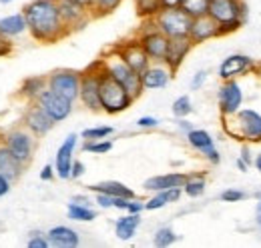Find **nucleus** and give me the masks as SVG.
I'll return each mask as SVG.
<instances>
[{
  "label": "nucleus",
  "instance_id": "1",
  "mask_svg": "<svg viewBox=\"0 0 261 248\" xmlns=\"http://www.w3.org/2000/svg\"><path fill=\"white\" fill-rule=\"evenodd\" d=\"M22 14L27 18L29 32L38 42L53 44L70 34L63 22L57 0H33L22 8Z\"/></svg>",
  "mask_w": 261,
  "mask_h": 248
},
{
  "label": "nucleus",
  "instance_id": "2",
  "mask_svg": "<svg viewBox=\"0 0 261 248\" xmlns=\"http://www.w3.org/2000/svg\"><path fill=\"white\" fill-rule=\"evenodd\" d=\"M207 14L219 24L221 36H227L245 24L247 4L243 0H209Z\"/></svg>",
  "mask_w": 261,
  "mask_h": 248
},
{
  "label": "nucleus",
  "instance_id": "3",
  "mask_svg": "<svg viewBox=\"0 0 261 248\" xmlns=\"http://www.w3.org/2000/svg\"><path fill=\"white\" fill-rule=\"evenodd\" d=\"M98 60L102 64V70H105L111 78H115L121 86H125V90H127L135 100L145 92V90H143V84H141V74H137L129 64L121 58V54L117 52V48L107 50Z\"/></svg>",
  "mask_w": 261,
  "mask_h": 248
},
{
  "label": "nucleus",
  "instance_id": "4",
  "mask_svg": "<svg viewBox=\"0 0 261 248\" xmlns=\"http://www.w3.org/2000/svg\"><path fill=\"white\" fill-rule=\"evenodd\" d=\"M135 98L130 96L125 86H121L115 78H111L105 70L100 76V110L107 114H121L133 106Z\"/></svg>",
  "mask_w": 261,
  "mask_h": 248
},
{
  "label": "nucleus",
  "instance_id": "5",
  "mask_svg": "<svg viewBox=\"0 0 261 248\" xmlns=\"http://www.w3.org/2000/svg\"><path fill=\"white\" fill-rule=\"evenodd\" d=\"M233 126H225V132L237 140L261 142V114L253 108H239L233 116Z\"/></svg>",
  "mask_w": 261,
  "mask_h": 248
},
{
  "label": "nucleus",
  "instance_id": "6",
  "mask_svg": "<svg viewBox=\"0 0 261 248\" xmlns=\"http://www.w3.org/2000/svg\"><path fill=\"white\" fill-rule=\"evenodd\" d=\"M100 76H102V64L95 60L81 76V90L79 100L83 106H87L93 112H100Z\"/></svg>",
  "mask_w": 261,
  "mask_h": 248
},
{
  "label": "nucleus",
  "instance_id": "7",
  "mask_svg": "<svg viewBox=\"0 0 261 248\" xmlns=\"http://www.w3.org/2000/svg\"><path fill=\"white\" fill-rule=\"evenodd\" d=\"M2 144L16 156L24 166L33 160L34 148H36V136L29 128L20 126V128H12L2 136Z\"/></svg>",
  "mask_w": 261,
  "mask_h": 248
},
{
  "label": "nucleus",
  "instance_id": "8",
  "mask_svg": "<svg viewBox=\"0 0 261 248\" xmlns=\"http://www.w3.org/2000/svg\"><path fill=\"white\" fill-rule=\"evenodd\" d=\"M143 22L145 24L141 26V30L137 34V40L141 42L143 50L147 52L151 62H163L165 54H167V46H169V38L155 26V20H143Z\"/></svg>",
  "mask_w": 261,
  "mask_h": 248
},
{
  "label": "nucleus",
  "instance_id": "9",
  "mask_svg": "<svg viewBox=\"0 0 261 248\" xmlns=\"http://www.w3.org/2000/svg\"><path fill=\"white\" fill-rule=\"evenodd\" d=\"M153 20H155V26L163 32L167 38H177V36H189L193 18L189 14H185L181 8H163Z\"/></svg>",
  "mask_w": 261,
  "mask_h": 248
},
{
  "label": "nucleus",
  "instance_id": "10",
  "mask_svg": "<svg viewBox=\"0 0 261 248\" xmlns=\"http://www.w3.org/2000/svg\"><path fill=\"white\" fill-rule=\"evenodd\" d=\"M81 76H83V72H79V70L59 68V70H55L46 76V86L57 94L76 102L79 100V90H81Z\"/></svg>",
  "mask_w": 261,
  "mask_h": 248
},
{
  "label": "nucleus",
  "instance_id": "11",
  "mask_svg": "<svg viewBox=\"0 0 261 248\" xmlns=\"http://www.w3.org/2000/svg\"><path fill=\"white\" fill-rule=\"evenodd\" d=\"M36 104L55 120V122H63L70 116L72 112V100H68L65 96L57 94L55 90H50L48 86L42 90V94L36 98Z\"/></svg>",
  "mask_w": 261,
  "mask_h": 248
},
{
  "label": "nucleus",
  "instance_id": "12",
  "mask_svg": "<svg viewBox=\"0 0 261 248\" xmlns=\"http://www.w3.org/2000/svg\"><path fill=\"white\" fill-rule=\"evenodd\" d=\"M217 104L223 118L233 116L243 104V90L237 80H223L217 90Z\"/></svg>",
  "mask_w": 261,
  "mask_h": 248
},
{
  "label": "nucleus",
  "instance_id": "13",
  "mask_svg": "<svg viewBox=\"0 0 261 248\" xmlns=\"http://www.w3.org/2000/svg\"><path fill=\"white\" fill-rule=\"evenodd\" d=\"M173 76H175V70H171L165 62H151L141 72L143 90H161V88H167L169 82L173 80Z\"/></svg>",
  "mask_w": 261,
  "mask_h": 248
},
{
  "label": "nucleus",
  "instance_id": "14",
  "mask_svg": "<svg viewBox=\"0 0 261 248\" xmlns=\"http://www.w3.org/2000/svg\"><path fill=\"white\" fill-rule=\"evenodd\" d=\"M57 2H59V10H61L63 22H65L66 28H68V32L81 30L93 18L91 16V10L85 8V6H81L74 0H57Z\"/></svg>",
  "mask_w": 261,
  "mask_h": 248
},
{
  "label": "nucleus",
  "instance_id": "15",
  "mask_svg": "<svg viewBox=\"0 0 261 248\" xmlns=\"http://www.w3.org/2000/svg\"><path fill=\"white\" fill-rule=\"evenodd\" d=\"M253 68H255V60L253 58H249L247 54L235 52V54H229L227 58L221 60L219 68H217V74H219L221 80H237L239 76L247 74Z\"/></svg>",
  "mask_w": 261,
  "mask_h": 248
},
{
  "label": "nucleus",
  "instance_id": "16",
  "mask_svg": "<svg viewBox=\"0 0 261 248\" xmlns=\"http://www.w3.org/2000/svg\"><path fill=\"white\" fill-rule=\"evenodd\" d=\"M55 124L57 122H55L36 102H29V106H27V110H24V114H22V126H24V128H29L34 136L40 138V136L48 134Z\"/></svg>",
  "mask_w": 261,
  "mask_h": 248
},
{
  "label": "nucleus",
  "instance_id": "17",
  "mask_svg": "<svg viewBox=\"0 0 261 248\" xmlns=\"http://www.w3.org/2000/svg\"><path fill=\"white\" fill-rule=\"evenodd\" d=\"M79 144L76 134H68L65 140L61 142L57 154H55V172L61 180H70V166L74 162V150Z\"/></svg>",
  "mask_w": 261,
  "mask_h": 248
},
{
  "label": "nucleus",
  "instance_id": "18",
  "mask_svg": "<svg viewBox=\"0 0 261 248\" xmlns=\"http://www.w3.org/2000/svg\"><path fill=\"white\" fill-rule=\"evenodd\" d=\"M115 48H117V52L121 54V58L127 62L137 74H141V72L151 64V58L147 56V52L143 50V46H141V42H139L137 38L125 40V42L117 44Z\"/></svg>",
  "mask_w": 261,
  "mask_h": 248
},
{
  "label": "nucleus",
  "instance_id": "19",
  "mask_svg": "<svg viewBox=\"0 0 261 248\" xmlns=\"http://www.w3.org/2000/svg\"><path fill=\"white\" fill-rule=\"evenodd\" d=\"M185 136H187V142L191 144V148H195L197 152H201L211 164H219V162H221V154H219V150L215 148V140H213V136H211L207 130L193 128V130H189Z\"/></svg>",
  "mask_w": 261,
  "mask_h": 248
},
{
  "label": "nucleus",
  "instance_id": "20",
  "mask_svg": "<svg viewBox=\"0 0 261 248\" xmlns=\"http://www.w3.org/2000/svg\"><path fill=\"white\" fill-rule=\"evenodd\" d=\"M221 30H219V24L209 16V14H203V16H197L191 20V28H189V38L193 44H203V42H209L213 38H219Z\"/></svg>",
  "mask_w": 261,
  "mask_h": 248
},
{
  "label": "nucleus",
  "instance_id": "21",
  "mask_svg": "<svg viewBox=\"0 0 261 248\" xmlns=\"http://www.w3.org/2000/svg\"><path fill=\"white\" fill-rule=\"evenodd\" d=\"M195 44L191 42L189 36H177V38H169V46H167V54H165V64L171 70H179V66L185 62V58L189 56L191 48Z\"/></svg>",
  "mask_w": 261,
  "mask_h": 248
},
{
  "label": "nucleus",
  "instance_id": "22",
  "mask_svg": "<svg viewBox=\"0 0 261 248\" xmlns=\"http://www.w3.org/2000/svg\"><path fill=\"white\" fill-rule=\"evenodd\" d=\"M46 236H48L50 246H55V248H76L81 244L79 232H76L74 228H70V226H65V224L53 226V228L46 232Z\"/></svg>",
  "mask_w": 261,
  "mask_h": 248
},
{
  "label": "nucleus",
  "instance_id": "23",
  "mask_svg": "<svg viewBox=\"0 0 261 248\" xmlns=\"http://www.w3.org/2000/svg\"><path fill=\"white\" fill-rule=\"evenodd\" d=\"M185 176L183 172H167V174H157V176H151L143 182V188L149 190V192H159V190H167V188H175V186H183L185 182Z\"/></svg>",
  "mask_w": 261,
  "mask_h": 248
},
{
  "label": "nucleus",
  "instance_id": "24",
  "mask_svg": "<svg viewBox=\"0 0 261 248\" xmlns=\"http://www.w3.org/2000/svg\"><path fill=\"white\" fill-rule=\"evenodd\" d=\"M22 168H24V164L0 142V172H2L10 182H14V180L20 178Z\"/></svg>",
  "mask_w": 261,
  "mask_h": 248
},
{
  "label": "nucleus",
  "instance_id": "25",
  "mask_svg": "<svg viewBox=\"0 0 261 248\" xmlns=\"http://www.w3.org/2000/svg\"><path fill=\"white\" fill-rule=\"evenodd\" d=\"M0 32H2L6 38H16V36L29 32L24 14H22V12H16V14H8V16H4V18H0Z\"/></svg>",
  "mask_w": 261,
  "mask_h": 248
},
{
  "label": "nucleus",
  "instance_id": "26",
  "mask_svg": "<svg viewBox=\"0 0 261 248\" xmlns=\"http://www.w3.org/2000/svg\"><path fill=\"white\" fill-rule=\"evenodd\" d=\"M183 194V188L181 186H175V188H167V190H159V192H153V196L145 202V210H159L171 202H177Z\"/></svg>",
  "mask_w": 261,
  "mask_h": 248
},
{
  "label": "nucleus",
  "instance_id": "27",
  "mask_svg": "<svg viewBox=\"0 0 261 248\" xmlns=\"http://www.w3.org/2000/svg\"><path fill=\"white\" fill-rule=\"evenodd\" d=\"M139 226H141V214H130V212H127L125 216L117 218V222H115V234H117L119 240H125L127 242V240H130L137 234Z\"/></svg>",
  "mask_w": 261,
  "mask_h": 248
},
{
  "label": "nucleus",
  "instance_id": "28",
  "mask_svg": "<svg viewBox=\"0 0 261 248\" xmlns=\"http://www.w3.org/2000/svg\"><path fill=\"white\" fill-rule=\"evenodd\" d=\"M89 190H93L95 194L102 192V194H109V196H125V198H135V190H130L127 184L119 182V180H105V182H97V184H91Z\"/></svg>",
  "mask_w": 261,
  "mask_h": 248
},
{
  "label": "nucleus",
  "instance_id": "29",
  "mask_svg": "<svg viewBox=\"0 0 261 248\" xmlns=\"http://www.w3.org/2000/svg\"><path fill=\"white\" fill-rule=\"evenodd\" d=\"M46 88V76H31L22 82L20 86V96L27 102H36V98L42 94V90Z\"/></svg>",
  "mask_w": 261,
  "mask_h": 248
},
{
  "label": "nucleus",
  "instance_id": "30",
  "mask_svg": "<svg viewBox=\"0 0 261 248\" xmlns=\"http://www.w3.org/2000/svg\"><path fill=\"white\" fill-rule=\"evenodd\" d=\"M183 192L189 196V198H199L205 194V188H207V176L203 172H193V174H187L185 176V182H183Z\"/></svg>",
  "mask_w": 261,
  "mask_h": 248
},
{
  "label": "nucleus",
  "instance_id": "31",
  "mask_svg": "<svg viewBox=\"0 0 261 248\" xmlns=\"http://www.w3.org/2000/svg\"><path fill=\"white\" fill-rule=\"evenodd\" d=\"M135 10L141 20H153L163 10V4L161 0H135Z\"/></svg>",
  "mask_w": 261,
  "mask_h": 248
},
{
  "label": "nucleus",
  "instance_id": "32",
  "mask_svg": "<svg viewBox=\"0 0 261 248\" xmlns=\"http://www.w3.org/2000/svg\"><path fill=\"white\" fill-rule=\"evenodd\" d=\"M66 212H68V218L74 222H93L97 218V210L93 206H83L76 202H68Z\"/></svg>",
  "mask_w": 261,
  "mask_h": 248
},
{
  "label": "nucleus",
  "instance_id": "33",
  "mask_svg": "<svg viewBox=\"0 0 261 248\" xmlns=\"http://www.w3.org/2000/svg\"><path fill=\"white\" fill-rule=\"evenodd\" d=\"M121 4H123V0H93L91 16H93V18L109 16V14H113Z\"/></svg>",
  "mask_w": 261,
  "mask_h": 248
},
{
  "label": "nucleus",
  "instance_id": "34",
  "mask_svg": "<svg viewBox=\"0 0 261 248\" xmlns=\"http://www.w3.org/2000/svg\"><path fill=\"white\" fill-rule=\"evenodd\" d=\"M179 8H181L185 14H189L191 18H197V16L207 14V10H209V0H181Z\"/></svg>",
  "mask_w": 261,
  "mask_h": 248
},
{
  "label": "nucleus",
  "instance_id": "35",
  "mask_svg": "<svg viewBox=\"0 0 261 248\" xmlns=\"http://www.w3.org/2000/svg\"><path fill=\"white\" fill-rule=\"evenodd\" d=\"M171 112H173L175 118H187V116L193 112V102H191V98H189L187 94L175 98V100H173V106H171Z\"/></svg>",
  "mask_w": 261,
  "mask_h": 248
},
{
  "label": "nucleus",
  "instance_id": "36",
  "mask_svg": "<svg viewBox=\"0 0 261 248\" xmlns=\"http://www.w3.org/2000/svg\"><path fill=\"white\" fill-rule=\"evenodd\" d=\"M175 242H177V234H175V230L169 228V226H161V228L155 232V236H153V244L157 248H167V246H171V244H175Z\"/></svg>",
  "mask_w": 261,
  "mask_h": 248
},
{
  "label": "nucleus",
  "instance_id": "37",
  "mask_svg": "<svg viewBox=\"0 0 261 248\" xmlns=\"http://www.w3.org/2000/svg\"><path fill=\"white\" fill-rule=\"evenodd\" d=\"M113 148V140L109 138H100V140H85L83 150L91 152V154H107Z\"/></svg>",
  "mask_w": 261,
  "mask_h": 248
},
{
  "label": "nucleus",
  "instance_id": "38",
  "mask_svg": "<svg viewBox=\"0 0 261 248\" xmlns=\"http://www.w3.org/2000/svg\"><path fill=\"white\" fill-rule=\"evenodd\" d=\"M113 132H115L113 126H93V128H85L81 136L85 140H100V138H109Z\"/></svg>",
  "mask_w": 261,
  "mask_h": 248
},
{
  "label": "nucleus",
  "instance_id": "39",
  "mask_svg": "<svg viewBox=\"0 0 261 248\" xmlns=\"http://www.w3.org/2000/svg\"><path fill=\"white\" fill-rule=\"evenodd\" d=\"M27 246L29 248H48L50 246V242H48V236H46V234H42V232H31Z\"/></svg>",
  "mask_w": 261,
  "mask_h": 248
},
{
  "label": "nucleus",
  "instance_id": "40",
  "mask_svg": "<svg viewBox=\"0 0 261 248\" xmlns=\"http://www.w3.org/2000/svg\"><path fill=\"white\" fill-rule=\"evenodd\" d=\"M245 198V192L243 190H237V188H227L221 192V200L223 202H241Z\"/></svg>",
  "mask_w": 261,
  "mask_h": 248
},
{
  "label": "nucleus",
  "instance_id": "41",
  "mask_svg": "<svg viewBox=\"0 0 261 248\" xmlns=\"http://www.w3.org/2000/svg\"><path fill=\"white\" fill-rule=\"evenodd\" d=\"M143 210H145V202H143V200H139L137 196H135V198H129V202H127V210H125V212L141 214Z\"/></svg>",
  "mask_w": 261,
  "mask_h": 248
},
{
  "label": "nucleus",
  "instance_id": "42",
  "mask_svg": "<svg viewBox=\"0 0 261 248\" xmlns=\"http://www.w3.org/2000/svg\"><path fill=\"white\" fill-rule=\"evenodd\" d=\"M207 70H197L195 74H193V78H191V90H199L203 84H205V80H207Z\"/></svg>",
  "mask_w": 261,
  "mask_h": 248
},
{
  "label": "nucleus",
  "instance_id": "43",
  "mask_svg": "<svg viewBox=\"0 0 261 248\" xmlns=\"http://www.w3.org/2000/svg\"><path fill=\"white\" fill-rule=\"evenodd\" d=\"M95 202H97L98 208H113L115 196H109V194H102V192H97V196H95Z\"/></svg>",
  "mask_w": 261,
  "mask_h": 248
},
{
  "label": "nucleus",
  "instance_id": "44",
  "mask_svg": "<svg viewBox=\"0 0 261 248\" xmlns=\"http://www.w3.org/2000/svg\"><path fill=\"white\" fill-rule=\"evenodd\" d=\"M137 126L143 128V130L157 128V126H159V118H155V116H141V118L137 120Z\"/></svg>",
  "mask_w": 261,
  "mask_h": 248
},
{
  "label": "nucleus",
  "instance_id": "45",
  "mask_svg": "<svg viewBox=\"0 0 261 248\" xmlns=\"http://www.w3.org/2000/svg\"><path fill=\"white\" fill-rule=\"evenodd\" d=\"M85 164L81 162V160H74L72 162V166H70V180H79L83 174H85Z\"/></svg>",
  "mask_w": 261,
  "mask_h": 248
},
{
  "label": "nucleus",
  "instance_id": "46",
  "mask_svg": "<svg viewBox=\"0 0 261 248\" xmlns=\"http://www.w3.org/2000/svg\"><path fill=\"white\" fill-rule=\"evenodd\" d=\"M12 52V42H10V38H6L2 32H0V58L2 56H8Z\"/></svg>",
  "mask_w": 261,
  "mask_h": 248
},
{
  "label": "nucleus",
  "instance_id": "47",
  "mask_svg": "<svg viewBox=\"0 0 261 248\" xmlns=\"http://www.w3.org/2000/svg\"><path fill=\"white\" fill-rule=\"evenodd\" d=\"M55 176H57V172H55V164H46V166H42V170H40V180L50 182Z\"/></svg>",
  "mask_w": 261,
  "mask_h": 248
},
{
  "label": "nucleus",
  "instance_id": "48",
  "mask_svg": "<svg viewBox=\"0 0 261 248\" xmlns=\"http://www.w3.org/2000/svg\"><path fill=\"white\" fill-rule=\"evenodd\" d=\"M10 184H12V182H10V180L0 172V198H2V196H6V194L10 192Z\"/></svg>",
  "mask_w": 261,
  "mask_h": 248
},
{
  "label": "nucleus",
  "instance_id": "49",
  "mask_svg": "<svg viewBox=\"0 0 261 248\" xmlns=\"http://www.w3.org/2000/svg\"><path fill=\"white\" fill-rule=\"evenodd\" d=\"M239 158H241V160H243L247 166H251V164H253V154H251V150H249V146H247V144L241 148V154H239Z\"/></svg>",
  "mask_w": 261,
  "mask_h": 248
},
{
  "label": "nucleus",
  "instance_id": "50",
  "mask_svg": "<svg viewBox=\"0 0 261 248\" xmlns=\"http://www.w3.org/2000/svg\"><path fill=\"white\" fill-rule=\"evenodd\" d=\"M255 224L261 232V192L257 194V204H255Z\"/></svg>",
  "mask_w": 261,
  "mask_h": 248
},
{
  "label": "nucleus",
  "instance_id": "51",
  "mask_svg": "<svg viewBox=\"0 0 261 248\" xmlns=\"http://www.w3.org/2000/svg\"><path fill=\"white\" fill-rule=\"evenodd\" d=\"M177 126H179V130H181V132H185V134H187L189 130H193V124L189 122L187 118H179V122H177Z\"/></svg>",
  "mask_w": 261,
  "mask_h": 248
},
{
  "label": "nucleus",
  "instance_id": "52",
  "mask_svg": "<svg viewBox=\"0 0 261 248\" xmlns=\"http://www.w3.org/2000/svg\"><path fill=\"white\" fill-rule=\"evenodd\" d=\"M70 202H76V204H83V206H91V200H89L87 196H83V194L72 196V198H70Z\"/></svg>",
  "mask_w": 261,
  "mask_h": 248
},
{
  "label": "nucleus",
  "instance_id": "53",
  "mask_svg": "<svg viewBox=\"0 0 261 248\" xmlns=\"http://www.w3.org/2000/svg\"><path fill=\"white\" fill-rule=\"evenodd\" d=\"M161 4H163V8H179L181 0H161Z\"/></svg>",
  "mask_w": 261,
  "mask_h": 248
},
{
  "label": "nucleus",
  "instance_id": "54",
  "mask_svg": "<svg viewBox=\"0 0 261 248\" xmlns=\"http://www.w3.org/2000/svg\"><path fill=\"white\" fill-rule=\"evenodd\" d=\"M237 168H239L241 172H247V168H249V166H247V164H245L241 158H237Z\"/></svg>",
  "mask_w": 261,
  "mask_h": 248
},
{
  "label": "nucleus",
  "instance_id": "55",
  "mask_svg": "<svg viewBox=\"0 0 261 248\" xmlns=\"http://www.w3.org/2000/svg\"><path fill=\"white\" fill-rule=\"evenodd\" d=\"M74 2H79L81 6H85V8H89V10H91V6H93V0H74Z\"/></svg>",
  "mask_w": 261,
  "mask_h": 248
},
{
  "label": "nucleus",
  "instance_id": "56",
  "mask_svg": "<svg viewBox=\"0 0 261 248\" xmlns=\"http://www.w3.org/2000/svg\"><path fill=\"white\" fill-rule=\"evenodd\" d=\"M253 164H255V168L259 170V174H261V152L255 156V158H253Z\"/></svg>",
  "mask_w": 261,
  "mask_h": 248
},
{
  "label": "nucleus",
  "instance_id": "57",
  "mask_svg": "<svg viewBox=\"0 0 261 248\" xmlns=\"http://www.w3.org/2000/svg\"><path fill=\"white\" fill-rule=\"evenodd\" d=\"M0 2H2V4H8V2H12V0H0Z\"/></svg>",
  "mask_w": 261,
  "mask_h": 248
}]
</instances>
